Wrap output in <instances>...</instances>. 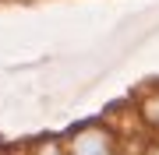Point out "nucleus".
Wrapping results in <instances>:
<instances>
[{
  "instance_id": "1",
  "label": "nucleus",
  "mask_w": 159,
  "mask_h": 155,
  "mask_svg": "<svg viewBox=\"0 0 159 155\" xmlns=\"http://www.w3.org/2000/svg\"><path fill=\"white\" fill-rule=\"evenodd\" d=\"M74 155H113V144H110V134L99 131V127H89V131H81L78 138L71 144Z\"/></svg>"
},
{
  "instance_id": "2",
  "label": "nucleus",
  "mask_w": 159,
  "mask_h": 155,
  "mask_svg": "<svg viewBox=\"0 0 159 155\" xmlns=\"http://www.w3.org/2000/svg\"><path fill=\"white\" fill-rule=\"evenodd\" d=\"M43 155H60V152L57 148H43Z\"/></svg>"
},
{
  "instance_id": "3",
  "label": "nucleus",
  "mask_w": 159,
  "mask_h": 155,
  "mask_svg": "<svg viewBox=\"0 0 159 155\" xmlns=\"http://www.w3.org/2000/svg\"><path fill=\"white\" fill-rule=\"evenodd\" d=\"M152 116H159V99H156V106H152Z\"/></svg>"
}]
</instances>
